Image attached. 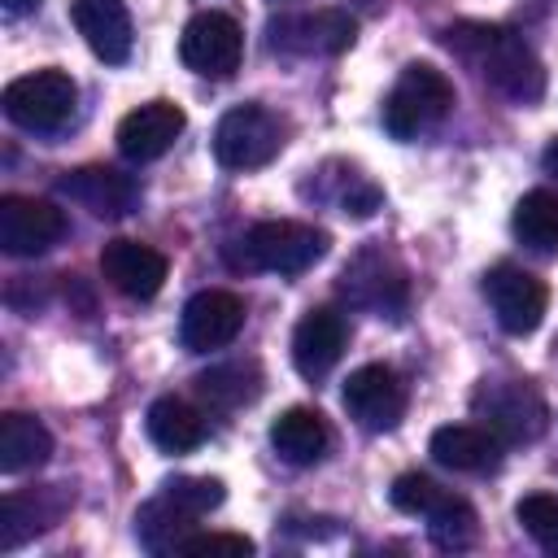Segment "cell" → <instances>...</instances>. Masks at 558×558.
<instances>
[{
	"label": "cell",
	"mask_w": 558,
	"mask_h": 558,
	"mask_svg": "<svg viewBox=\"0 0 558 558\" xmlns=\"http://www.w3.org/2000/svg\"><path fill=\"white\" fill-rule=\"evenodd\" d=\"M440 44L462 57L471 70H480V78L501 92L514 105H536L545 96V65L541 57L510 31V26H493V22H453L440 31Z\"/></svg>",
	"instance_id": "6da1fadb"
},
{
	"label": "cell",
	"mask_w": 558,
	"mask_h": 558,
	"mask_svg": "<svg viewBox=\"0 0 558 558\" xmlns=\"http://www.w3.org/2000/svg\"><path fill=\"white\" fill-rule=\"evenodd\" d=\"M440 493H445V488H440L436 480H427V475H418V471H405V475L392 480L388 501H392L401 514H427Z\"/></svg>",
	"instance_id": "f546056e"
},
{
	"label": "cell",
	"mask_w": 558,
	"mask_h": 558,
	"mask_svg": "<svg viewBox=\"0 0 558 558\" xmlns=\"http://www.w3.org/2000/svg\"><path fill=\"white\" fill-rule=\"evenodd\" d=\"M196 392L214 405V410H240L248 401H257L262 392V366L253 357H235V362H218L205 375H196Z\"/></svg>",
	"instance_id": "484cf974"
},
{
	"label": "cell",
	"mask_w": 558,
	"mask_h": 558,
	"mask_svg": "<svg viewBox=\"0 0 558 558\" xmlns=\"http://www.w3.org/2000/svg\"><path fill=\"white\" fill-rule=\"evenodd\" d=\"M4 4V13H31V9H39V0H0Z\"/></svg>",
	"instance_id": "d6a6232c"
},
{
	"label": "cell",
	"mask_w": 558,
	"mask_h": 558,
	"mask_svg": "<svg viewBox=\"0 0 558 558\" xmlns=\"http://www.w3.org/2000/svg\"><path fill=\"white\" fill-rule=\"evenodd\" d=\"M161 493L166 497H174L187 514H209V510H218L222 506V497H227V488H222V480H214V475H174V480H166L161 484Z\"/></svg>",
	"instance_id": "f1b7e54d"
},
{
	"label": "cell",
	"mask_w": 558,
	"mask_h": 558,
	"mask_svg": "<svg viewBox=\"0 0 558 558\" xmlns=\"http://www.w3.org/2000/svg\"><path fill=\"white\" fill-rule=\"evenodd\" d=\"M344 344H349V323L340 310H331V305L305 310L301 323L292 327V366L305 379H323L340 362Z\"/></svg>",
	"instance_id": "e0dca14e"
},
{
	"label": "cell",
	"mask_w": 558,
	"mask_h": 558,
	"mask_svg": "<svg viewBox=\"0 0 558 558\" xmlns=\"http://www.w3.org/2000/svg\"><path fill=\"white\" fill-rule=\"evenodd\" d=\"M240 327H244V301L227 288H205L183 305L179 340L187 353H209V349L231 344Z\"/></svg>",
	"instance_id": "4fadbf2b"
},
{
	"label": "cell",
	"mask_w": 558,
	"mask_h": 558,
	"mask_svg": "<svg viewBox=\"0 0 558 558\" xmlns=\"http://www.w3.org/2000/svg\"><path fill=\"white\" fill-rule=\"evenodd\" d=\"M0 105H4V118L13 126L35 131V135H52L74 118L78 87L65 70H35V74L13 78L0 96Z\"/></svg>",
	"instance_id": "5b68a950"
},
{
	"label": "cell",
	"mask_w": 558,
	"mask_h": 558,
	"mask_svg": "<svg viewBox=\"0 0 558 558\" xmlns=\"http://www.w3.org/2000/svg\"><path fill=\"white\" fill-rule=\"evenodd\" d=\"M340 292L349 305L371 310L379 318H401L405 301H410V283L405 270L392 253L384 248H362L344 270H340Z\"/></svg>",
	"instance_id": "ba28073f"
},
{
	"label": "cell",
	"mask_w": 558,
	"mask_h": 558,
	"mask_svg": "<svg viewBox=\"0 0 558 558\" xmlns=\"http://www.w3.org/2000/svg\"><path fill=\"white\" fill-rule=\"evenodd\" d=\"M179 57L201 78H231L244 57V31L235 17L205 9V13L187 17V26L179 35Z\"/></svg>",
	"instance_id": "9c48e42d"
},
{
	"label": "cell",
	"mask_w": 558,
	"mask_h": 558,
	"mask_svg": "<svg viewBox=\"0 0 558 558\" xmlns=\"http://www.w3.org/2000/svg\"><path fill=\"white\" fill-rule=\"evenodd\" d=\"M144 423H148V440L157 449H166V453H192L209 432L205 414L196 405H187L183 397H157L148 405Z\"/></svg>",
	"instance_id": "7402d4cb"
},
{
	"label": "cell",
	"mask_w": 558,
	"mask_h": 558,
	"mask_svg": "<svg viewBox=\"0 0 558 558\" xmlns=\"http://www.w3.org/2000/svg\"><path fill=\"white\" fill-rule=\"evenodd\" d=\"M510 231L523 248H532L541 257H558V192H549V187L523 192L510 214Z\"/></svg>",
	"instance_id": "d4e9b609"
},
{
	"label": "cell",
	"mask_w": 558,
	"mask_h": 558,
	"mask_svg": "<svg viewBox=\"0 0 558 558\" xmlns=\"http://www.w3.org/2000/svg\"><path fill=\"white\" fill-rule=\"evenodd\" d=\"M541 166H545V174H554V179H558V140H549V144H545Z\"/></svg>",
	"instance_id": "1f68e13d"
},
{
	"label": "cell",
	"mask_w": 558,
	"mask_h": 558,
	"mask_svg": "<svg viewBox=\"0 0 558 558\" xmlns=\"http://www.w3.org/2000/svg\"><path fill=\"white\" fill-rule=\"evenodd\" d=\"M327 231L292 218H266L253 222L240 240V262L248 270H270V275H301L314 262L327 257Z\"/></svg>",
	"instance_id": "3957f363"
},
{
	"label": "cell",
	"mask_w": 558,
	"mask_h": 558,
	"mask_svg": "<svg viewBox=\"0 0 558 558\" xmlns=\"http://www.w3.org/2000/svg\"><path fill=\"white\" fill-rule=\"evenodd\" d=\"M480 288H484V301H488V310L506 336H532L541 327L545 305H549V288L532 270H523L514 262H497L493 270H484Z\"/></svg>",
	"instance_id": "52a82bcc"
},
{
	"label": "cell",
	"mask_w": 558,
	"mask_h": 558,
	"mask_svg": "<svg viewBox=\"0 0 558 558\" xmlns=\"http://www.w3.org/2000/svg\"><path fill=\"white\" fill-rule=\"evenodd\" d=\"M74 31L83 35V44L105 61V65H122L131 57V13L126 0H74L70 9Z\"/></svg>",
	"instance_id": "ffe728a7"
},
{
	"label": "cell",
	"mask_w": 558,
	"mask_h": 558,
	"mask_svg": "<svg viewBox=\"0 0 558 558\" xmlns=\"http://www.w3.org/2000/svg\"><path fill=\"white\" fill-rule=\"evenodd\" d=\"M179 554H235V558H248L253 554V541L240 536V532H192Z\"/></svg>",
	"instance_id": "4dcf8cb0"
},
{
	"label": "cell",
	"mask_w": 558,
	"mask_h": 558,
	"mask_svg": "<svg viewBox=\"0 0 558 558\" xmlns=\"http://www.w3.org/2000/svg\"><path fill=\"white\" fill-rule=\"evenodd\" d=\"M57 192L96 218H126L140 205V179L113 166H78L57 179Z\"/></svg>",
	"instance_id": "5bb4252c"
},
{
	"label": "cell",
	"mask_w": 558,
	"mask_h": 558,
	"mask_svg": "<svg viewBox=\"0 0 558 558\" xmlns=\"http://www.w3.org/2000/svg\"><path fill=\"white\" fill-rule=\"evenodd\" d=\"M48 458H52V432L35 414L9 410L0 418V471L17 475V471H31V466H44Z\"/></svg>",
	"instance_id": "603a6c76"
},
{
	"label": "cell",
	"mask_w": 558,
	"mask_h": 558,
	"mask_svg": "<svg viewBox=\"0 0 558 558\" xmlns=\"http://www.w3.org/2000/svg\"><path fill=\"white\" fill-rule=\"evenodd\" d=\"M288 144V122L266 105H235L214 126V157L227 170H257Z\"/></svg>",
	"instance_id": "277c9868"
},
{
	"label": "cell",
	"mask_w": 558,
	"mask_h": 558,
	"mask_svg": "<svg viewBox=\"0 0 558 558\" xmlns=\"http://www.w3.org/2000/svg\"><path fill=\"white\" fill-rule=\"evenodd\" d=\"M70 501H74V493L65 484H44V488H26V493H9L0 501V549L13 554L31 536L57 527L61 514L70 510Z\"/></svg>",
	"instance_id": "9a60e30c"
},
{
	"label": "cell",
	"mask_w": 558,
	"mask_h": 558,
	"mask_svg": "<svg viewBox=\"0 0 558 558\" xmlns=\"http://www.w3.org/2000/svg\"><path fill=\"white\" fill-rule=\"evenodd\" d=\"M100 275H105V283L118 288L122 296L148 301V296H157L161 283H166V257H161L157 248L140 244V240L118 235V240H109V244L100 248Z\"/></svg>",
	"instance_id": "ac0fdd59"
},
{
	"label": "cell",
	"mask_w": 558,
	"mask_h": 558,
	"mask_svg": "<svg viewBox=\"0 0 558 558\" xmlns=\"http://www.w3.org/2000/svg\"><path fill=\"white\" fill-rule=\"evenodd\" d=\"M514 519L523 523V532H527L545 554H558V497H549V493H527V497L514 506Z\"/></svg>",
	"instance_id": "83f0119b"
},
{
	"label": "cell",
	"mask_w": 558,
	"mask_h": 558,
	"mask_svg": "<svg viewBox=\"0 0 558 558\" xmlns=\"http://www.w3.org/2000/svg\"><path fill=\"white\" fill-rule=\"evenodd\" d=\"M427 519V536L436 549H471L475 545V532H480V519L471 510L466 497H453V493H440L436 506L423 514Z\"/></svg>",
	"instance_id": "4316f807"
},
{
	"label": "cell",
	"mask_w": 558,
	"mask_h": 558,
	"mask_svg": "<svg viewBox=\"0 0 558 558\" xmlns=\"http://www.w3.org/2000/svg\"><path fill=\"white\" fill-rule=\"evenodd\" d=\"M270 48L296 52V57H336L353 44L357 22L344 9H318V13H283L266 26Z\"/></svg>",
	"instance_id": "8fae6325"
},
{
	"label": "cell",
	"mask_w": 558,
	"mask_h": 558,
	"mask_svg": "<svg viewBox=\"0 0 558 558\" xmlns=\"http://www.w3.org/2000/svg\"><path fill=\"white\" fill-rule=\"evenodd\" d=\"M340 401H344V414L357 427L392 432L401 423V414H405V379L384 362H366L344 379Z\"/></svg>",
	"instance_id": "30bf717a"
},
{
	"label": "cell",
	"mask_w": 558,
	"mask_h": 558,
	"mask_svg": "<svg viewBox=\"0 0 558 558\" xmlns=\"http://www.w3.org/2000/svg\"><path fill=\"white\" fill-rule=\"evenodd\" d=\"M501 449H506V440L493 436L484 423H445V427L432 432V445H427V453L440 466L466 471V475L497 471L501 466Z\"/></svg>",
	"instance_id": "d6986e66"
},
{
	"label": "cell",
	"mask_w": 558,
	"mask_h": 558,
	"mask_svg": "<svg viewBox=\"0 0 558 558\" xmlns=\"http://www.w3.org/2000/svg\"><path fill=\"white\" fill-rule=\"evenodd\" d=\"M65 235V214L39 196H0V248L9 257H39Z\"/></svg>",
	"instance_id": "7c38bea8"
},
{
	"label": "cell",
	"mask_w": 558,
	"mask_h": 558,
	"mask_svg": "<svg viewBox=\"0 0 558 558\" xmlns=\"http://www.w3.org/2000/svg\"><path fill=\"white\" fill-rule=\"evenodd\" d=\"M192 523H196V514H187L174 497L157 493L153 501H144L135 510V541L148 554H179V545L192 536Z\"/></svg>",
	"instance_id": "cb8c5ba5"
},
{
	"label": "cell",
	"mask_w": 558,
	"mask_h": 558,
	"mask_svg": "<svg viewBox=\"0 0 558 558\" xmlns=\"http://www.w3.org/2000/svg\"><path fill=\"white\" fill-rule=\"evenodd\" d=\"M449 109H453V83L436 65L410 61L397 74L392 92L384 96V131L392 140H414L427 126H436Z\"/></svg>",
	"instance_id": "7a4b0ae2"
},
{
	"label": "cell",
	"mask_w": 558,
	"mask_h": 558,
	"mask_svg": "<svg viewBox=\"0 0 558 558\" xmlns=\"http://www.w3.org/2000/svg\"><path fill=\"white\" fill-rule=\"evenodd\" d=\"M270 449L292 466H314L331 449V427L318 410L292 405L270 423Z\"/></svg>",
	"instance_id": "44dd1931"
},
{
	"label": "cell",
	"mask_w": 558,
	"mask_h": 558,
	"mask_svg": "<svg viewBox=\"0 0 558 558\" xmlns=\"http://www.w3.org/2000/svg\"><path fill=\"white\" fill-rule=\"evenodd\" d=\"M187 126V113L174 105V100H148L140 109H131L122 122H118V153L126 161H157L174 148V140L183 135Z\"/></svg>",
	"instance_id": "2e32d148"
},
{
	"label": "cell",
	"mask_w": 558,
	"mask_h": 558,
	"mask_svg": "<svg viewBox=\"0 0 558 558\" xmlns=\"http://www.w3.org/2000/svg\"><path fill=\"white\" fill-rule=\"evenodd\" d=\"M471 410L506 445L536 440L545 432V423H549L545 397L536 392L532 379H484L475 388V397H471Z\"/></svg>",
	"instance_id": "8992f818"
}]
</instances>
